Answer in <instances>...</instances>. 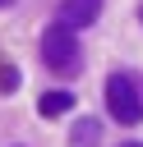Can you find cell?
<instances>
[{
  "instance_id": "obj_9",
  "label": "cell",
  "mask_w": 143,
  "mask_h": 147,
  "mask_svg": "<svg viewBox=\"0 0 143 147\" xmlns=\"http://www.w3.org/2000/svg\"><path fill=\"white\" fill-rule=\"evenodd\" d=\"M5 5H9V0H0V9H5Z\"/></svg>"
},
{
  "instance_id": "obj_8",
  "label": "cell",
  "mask_w": 143,
  "mask_h": 147,
  "mask_svg": "<svg viewBox=\"0 0 143 147\" xmlns=\"http://www.w3.org/2000/svg\"><path fill=\"white\" fill-rule=\"evenodd\" d=\"M138 23H143V9H138Z\"/></svg>"
},
{
  "instance_id": "obj_4",
  "label": "cell",
  "mask_w": 143,
  "mask_h": 147,
  "mask_svg": "<svg viewBox=\"0 0 143 147\" xmlns=\"http://www.w3.org/2000/svg\"><path fill=\"white\" fill-rule=\"evenodd\" d=\"M97 142H101V124H97L92 115L74 119V129H69V147H97Z\"/></svg>"
},
{
  "instance_id": "obj_2",
  "label": "cell",
  "mask_w": 143,
  "mask_h": 147,
  "mask_svg": "<svg viewBox=\"0 0 143 147\" xmlns=\"http://www.w3.org/2000/svg\"><path fill=\"white\" fill-rule=\"evenodd\" d=\"M42 64L51 74H78L83 64V46H78V28L69 23H51L42 32Z\"/></svg>"
},
{
  "instance_id": "obj_5",
  "label": "cell",
  "mask_w": 143,
  "mask_h": 147,
  "mask_svg": "<svg viewBox=\"0 0 143 147\" xmlns=\"http://www.w3.org/2000/svg\"><path fill=\"white\" fill-rule=\"evenodd\" d=\"M37 110H42V115H69V110H74V96H69V92H42Z\"/></svg>"
},
{
  "instance_id": "obj_3",
  "label": "cell",
  "mask_w": 143,
  "mask_h": 147,
  "mask_svg": "<svg viewBox=\"0 0 143 147\" xmlns=\"http://www.w3.org/2000/svg\"><path fill=\"white\" fill-rule=\"evenodd\" d=\"M97 14H101V0H60V23H69V28L97 23Z\"/></svg>"
},
{
  "instance_id": "obj_1",
  "label": "cell",
  "mask_w": 143,
  "mask_h": 147,
  "mask_svg": "<svg viewBox=\"0 0 143 147\" xmlns=\"http://www.w3.org/2000/svg\"><path fill=\"white\" fill-rule=\"evenodd\" d=\"M106 110L120 124H138L143 119V74L138 69H115L106 78Z\"/></svg>"
},
{
  "instance_id": "obj_6",
  "label": "cell",
  "mask_w": 143,
  "mask_h": 147,
  "mask_svg": "<svg viewBox=\"0 0 143 147\" xmlns=\"http://www.w3.org/2000/svg\"><path fill=\"white\" fill-rule=\"evenodd\" d=\"M0 92H18V69H0Z\"/></svg>"
},
{
  "instance_id": "obj_7",
  "label": "cell",
  "mask_w": 143,
  "mask_h": 147,
  "mask_svg": "<svg viewBox=\"0 0 143 147\" xmlns=\"http://www.w3.org/2000/svg\"><path fill=\"white\" fill-rule=\"evenodd\" d=\"M125 147H143V142H125Z\"/></svg>"
}]
</instances>
